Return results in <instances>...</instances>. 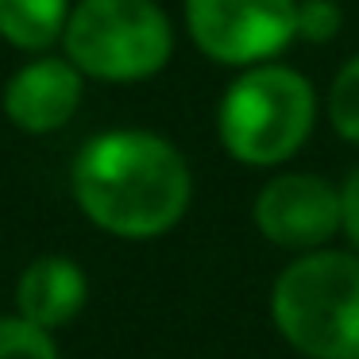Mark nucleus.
<instances>
[{"label": "nucleus", "instance_id": "obj_10", "mask_svg": "<svg viewBox=\"0 0 359 359\" xmlns=\"http://www.w3.org/2000/svg\"><path fill=\"white\" fill-rule=\"evenodd\" d=\"M325 112H328L332 132L359 147V55L348 58V62L340 66V74L332 78Z\"/></svg>", "mask_w": 359, "mask_h": 359}, {"label": "nucleus", "instance_id": "obj_1", "mask_svg": "<svg viewBox=\"0 0 359 359\" xmlns=\"http://www.w3.org/2000/svg\"><path fill=\"white\" fill-rule=\"evenodd\" d=\"M74 201L101 232L155 240L194 201L189 163L170 140L143 128L101 132L74 158Z\"/></svg>", "mask_w": 359, "mask_h": 359}, {"label": "nucleus", "instance_id": "obj_9", "mask_svg": "<svg viewBox=\"0 0 359 359\" xmlns=\"http://www.w3.org/2000/svg\"><path fill=\"white\" fill-rule=\"evenodd\" d=\"M70 0H0V39L20 50H47L62 39Z\"/></svg>", "mask_w": 359, "mask_h": 359}, {"label": "nucleus", "instance_id": "obj_6", "mask_svg": "<svg viewBox=\"0 0 359 359\" xmlns=\"http://www.w3.org/2000/svg\"><path fill=\"white\" fill-rule=\"evenodd\" d=\"M255 228L263 240L282 251H317L344 232V197L340 186L309 170L278 174L255 194L251 205Z\"/></svg>", "mask_w": 359, "mask_h": 359}, {"label": "nucleus", "instance_id": "obj_5", "mask_svg": "<svg viewBox=\"0 0 359 359\" xmlns=\"http://www.w3.org/2000/svg\"><path fill=\"white\" fill-rule=\"evenodd\" d=\"M294 12L297 0H186V27L205 58L248 70L297 39Z\"/></svg>", "mask_w": 359, "mask_h": 359}, {"label": "nucleus", "instance_id": "obj_8", "mask_svg": "<svg viewBox=\"0 0 359 359\" xmlns=\"http://www.w3.org/2000/svg\"><path fill=\"white\" fill-rule=\"evenodd\" d=\"M89 282L74 259L66 255H43L20 274L16 286V309L39 328H62L86 309Z\"/></svg>", "mask_w": 359, "mask_h": 359}, {"label": "nucleus", "instance_id": "obj_11", "mask_svg": "<svg viewBox=\"0 0 359 359\" xmlns=\"http://www.w3.org/2000/svg\"><path fill=\"white\" fill-rule=\"evenodd\" d=\"M0 359H58V348L27 317H0Z\"/></svg>", "mask_w": 359, "mask_h": 359}, {"label": "nucleus", "instance_id": "obj_13", "mask_svg": "<svg viewBox=\"0 0 359 359\" xmlns=\"http://www.w3.org/2000/svg\"><path fill=\"white\" fill-rule=\"evenodd\" d=\"M340 197H344V236H348L351 251L359 255V166L340 186Z\"/></svg>", "mask_w": 359, "mask_h": 359}, {"label": "nucleus", "instance_id": "obj_2", "mask_svg": "<svg viewBox=\"0 0 359 359\" xmlns=\"http://www.w3.org/2000/svg\"><path fill=\"white\" fill-rule=\"evenodd\" d=\"M271 317L305 359H359V255L336 248L294 255L274 278Z\"/></svg>", "mask_w": 359, "mask_h": 359}, {"label": "nucleus", "instance_id": "obj_7", "mask_svg": "<svg viewBox=\"0 0 359 359\" xmlns=\"http://www.w3.org/2000/svg\"><path fill=\"white\" fill-rule=\"evenodd\" d=\"M86 74L70 58H35L20 66L4 86V116L27 135H47L70 124L81 104Z\"/></svg>", "mask_w": 359, "mask_h": 359}, {"label": "nucleus", "instance_id": "obj_3", "mask_svg": "<svg viewBox=\"0 0 359 359\" xmlns=\"http://www.w3.org/2000/svg\"><path fill=\"white\" fill-rule=\"evenodd\" d=\"M317 124V89L305 74L282 62L248 66L224 89L217 135L243 166H282L302 151Z\"/></svg>", "mask_w": 359, "mask_h": 359}, {"label": "nucleus", "instance_id": "obj_12", "mask_svg": "<svg viewBox=\"0 0 359 359\" xmlns=\"http://www.w3.org/2000/svg\"><path fill=\"white\" fill-rule=\"evenodd\" d=\"M344 27V8L336 0H297L294 35L302 43H332Z\"/></svg>", "mask_w": 359, "mask_h": 359}, {"label": "nucleus", "instance_id": "obj_4", "mask_svg": "<svg viewBox=\"0 0 359 359\" xmlns=\"http://www.w3.org/2000/svg\"><path fill=\"white\" fill-rule=\"evenodd\" d=\"M62 47L86 78L143 81L170 62L174 27L155 0H78Z\"/></svg>", "mask_w": 359, "mask_h": 359}]
</instances>
